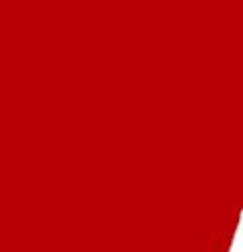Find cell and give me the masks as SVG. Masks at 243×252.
I'll list each match as a JSON object with an SVG mask.
<instances>
[{"label": "cell", "instance_id": "obj_1", "mask_svg": "<svg viewBox=\"0 0 243 252\" xmlns=\"http://www.w3.org/2000/svg\"><path fill=\"white\" fill-rule=\"evenodd\" d=\"M227 252H243V209L239 211V220H237L233 240H231V246Z\"/></svg>", "mask_w": 243, "mask_h": 252}]
</instances>
